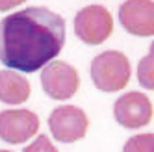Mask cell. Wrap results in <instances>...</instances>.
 <instances>
[{
	"label": "cell",
	"mask_w": 154,
	"mask_h": 152,
	"mask_svg": "<svg viewBox=\"0 0 154 152\" xmlns=\"http://www.w3.org/2000/svg\"><path fill=\"white\" fill-rule=\"evenodd\" d=\"M154 108L147 95L139 91H130L119 96L113 104V117L115 121L128 130H137L147 126L152 121Z\"/></svg>",
	"instance_id": "6"
},
{
	"label": "cell",
	"mask_w": 154,
	"mask_h": 152,
	"mask_svg": "<svg viewBox=\"0 0 154 152\" xmlns=\"http://www.w3.org/2000/svg\"><path fill=\"white\" fill-rule=\"evenodd\" d=\"M48 128L52 137L60 143H74L85 137L89 119L78 106H58L48 117Z\"/></svg>",
	"instance_id": "4"
},
{
	"label": "cell",
	"mask_w": 154,
	"mask_h": 152,
	"mask_svg": "<svg viewBox=\"0 0 154 152\" xmlns=\"http://www.w3.org/2000/svg\"><path fill=\"white\" fill-rule=\"evenodd\" d=\"M41 87L54 100H67L78 91L80 76L67 61H50L41 69Z\"/></svg>",
	"instance_id": "5"
},
{
	"label": "cell",
	"mask_w": 154,
	"mask_h": 152,
	"mask_svg": "<svg viewBox=\"0 0 154 152\" xmlns=\"http://www.w3.org/2000/svg\"><path fill=\"white\" fill-rule=\"evenodd\" d=\"M26 0H0V11H9L20 4H24Z\"/></svg>",
	"instance_id": "13"
},
{
	"label": "cell",
	"mask_w": 154,
	"mask_h": 152,
	"mask_svg": "<svg viewBox=\"0 0 154 152\" xmlns=\"http://www.w3.org/2000/svg\"><path fill=\"white\" fill-rule=\"evenodd\" d=\"M123 152H154V134H137L134 137H130Z\"/></svg>",
	"instance_id": "11"
},
{
	"label": "cell",
	"mask_w": 154,
	"mask_h": 152,
	"mask_svg": "<svg viewBox=\"0 0 154 152\" xmlns=\"http://www.w3.org/2000/svg\"><path fill=\"white\" fill-rule=\"evenodd\" d=\"M89 72L97 89L104 93H115L128 85L132 69L128 58L123 52L106 50L93 58Z\"/></svg>",
	"instance_id": "2"
},
{
	"label": "cell",
	"mask_w": 154,
	"mask_h": 152,
	"mask_svg": "<svg viewBox=\"0 0 154 152\" xmlns=\"http://www.w3.org/2000/svg\"><path fill=\"white\" fill-rule=\"evenodd\" d=\"M65 45V20L47 8H26L0 23V63L15 72L47 67Z\"/></svg>",
	"instance_id": "1"
},
{
	"label": "cell",
	"mask_w": 154,
	"mask_h": 152,
	"mask_svg": "<svg viewBox=\"0 0 154 152\" xmlns=\"http://www.w3.org/2000/svg\"><path fill=\"white\" fill-rule=\"evenodd\" d=\"M30 82L20 72L0 71V102L4 104H23L30 96Z\"/></svg>",
	"instance_id": "9"
},
{
	"label": "cell",
	"mask_w": 154,
	"mask_h": 152,
	"mask_svg": "<svg viewBox=\"0 0 154 152\" xmlns=\"http://www.w3.org/2000/svg\"><path fill=\"white\" fill-rule=\"evenodd\" d=\"M113 32V17L104 6L91 4L74 17V34L85 45H100Z\"/></svg>",
	"instance_id": "3"
},
{
	"label": "cell",
	"mask_w": 154,
	"mask_h": 152,
	"mask_svg": "<svg viewBox=\"0 0 154 152\" xmlns=\"http://www.w3.org/2000/svg\"><path fill=\"white\" fill-rule=\"evenodd\" d=\"M0 152H11V150H0Z\"/></svg>",
	"instance_id": "14"
},
{
	"label": "cell",
	"mask_w": 154,
	"mask_h": 152,
	"mask_svg": "<svg viewBox=\"0 0 154 152\" xmlns=\"http://www.w3.org/2000/svg\"><path fill=\"white\" fill-rule=\"evenodd\" d=\"M119 23L132 35H154V0H125L119 6Z\"/></svg>",
	"instance_id": "8"
},
{
	"label": "cell",
	"mask_w": 154,
	"mask_h": 152,
	"mask_svg": "<svg viewBox=\"0 0 154 152\" xmlns=\"http://www.w3.org/2000/svg\"><path fill=\"white\" fill-rule=\"evenodd\" d=\"M39 130V117L30 110L0 111V139L9 145L26 143Z\"/></svg>",
	"instance_id": "7"
},
{
	"label": "cell",
	"mask_w": 154,
	"mask_h": 152,
	"mask_svg": "<svg viewBox=\"0 0 154 152\" xmlns=\"http://www.w3.org/2000/svg\"><path fill=\"white\" fill-rule=\"evenodd\" d=\"M137 82L141 87L154 91V41L150 45L149 54L141 58V61L137 63Z\"/></svg>",
	"instance_id": "10"
},
{
	"label": "cell",
	"mask_w": 154,
	"mask_h": 152,
	"mask_svg": "<svg viewBox=\"0 0 154 152\" xmlns=\"http://www.w3.org/2000/svg\"><path fill=\"white\" fill-rule=\"evenodd\" d=\"M23 152H58V148L52 145V141L47 135H39L34 143H30L28 147H24Z\"/></svg>",
	"instance_id": "12"
}]
</instances>
